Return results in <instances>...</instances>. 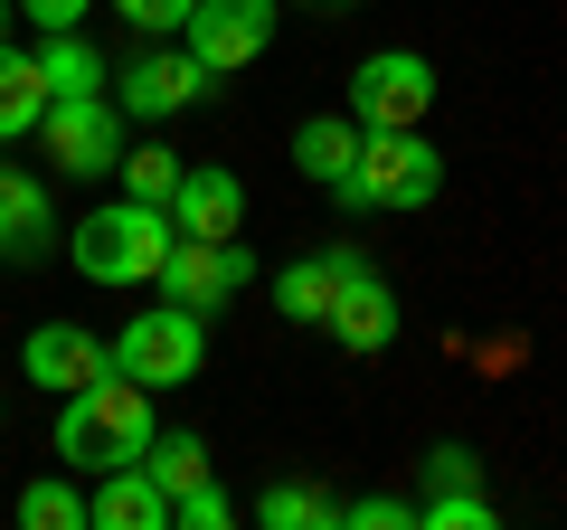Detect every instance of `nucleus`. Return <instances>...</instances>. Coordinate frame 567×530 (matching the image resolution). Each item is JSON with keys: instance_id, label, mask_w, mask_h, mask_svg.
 <instances>
[{"instance_id": "nucleus-8", "label": "nucleus", "mask_w": 567, "mask_h": 530, "mask_svg": "<svg viewBox=\"0 0 567 530\" xmlns=\"http://www.w3.org/2000/svg\"><path fill=\"white\" fill-rule=\"evenodd\" d=\"M275 20H284V0H199L181 20V48L208 77H237V67H256L275 48Z\"/></svg>"}, {"instance_id": "nucleus-4", "label": "nucleus", "mask_w": 567, "mask_h": 530, "mask_svg": "<svg viewBox=\"0 0 567 530\" xmlns=\"http://www.w3.org/2000/svg\"><path fill=\"white\" fill-rule=\"evenodd\" d=\"M114 369L142 388H189L208 369V313H181V304H152L114 332Z\"/></svg>"}, {"instance_id": "nucleus-1", "label": "nucleus", "mask_w": 567, "mask_h": 530, "mask_svg": "<svg viewBox=\"0 0 567 530\" xmlns=\"http://www.w3.org/2000/svg\"><path fill=\"white\" fill-rule=\"evenodd\" d=\"M152 446V388L123 379V369H95L85 388H66V408H58V465L66 473H114L133 465V455Z\"/></svg>"}, {"instance_id": "nucleus-23", "label": "nucleus", "mask_w": 567, "mask_h": 530, "mask_svg": "<svg viewBox=\"0 0 567 530\" xmlns=\"http://www.w3.org/2000/svg\"><path fill=\"white\" fill-rule=\"evenodd\" d=\"M416 530H492L483 483H464V492H425V502H416Z\"/></svg>"}, {"instance_id": "nucleus-12", "label": "nucleus", "mask_w": 567, "mask_h": 530, "mask_svg": "<svg viewBox=\"0 0 567 530\" xmlns=\"http://www.w3.org/2000/svg\"><path fill=\"white\" fill-rule=\"evenodd\" d=\"M246 227V181L218 162H189L171 190V237H237Z\"/></svg>"}, {"instance_id": "nucleus-28", "label": "nucleus", "mask_w": 567, "mask_h": 530, "mask_svg": "<svg viewBox=\"0 0 567 530\" xmlns=\"http://www.w3.org/2000/svg\"><path fill=\"white\" fill-rule=\"evenodd\" d=\"M85 10H95V0H20V20L39 29V39H48V29H76Z\"/></svg>"}, {"instance_id": "nucleus-9", "label": "nucleus", "mask_w": 567, "mask_h": 530, "mask_svg": "<svg viewBox=\"0 0 567 530\" xmlns=\"http://www.w3.org/2000/svg\"><path fill=\"white\" fill-rule=\"evenodd\" d=\"M435 104V67L416 48H379V58L350 67V123L360 133H388V123H425Z\"/></svg>"}, {"instance_id": "nucleus-6", "label": "nucleus", "mask_w": 567, "mask_h": 530, "mask_svg": "<svg viewBox=\"0 0 567 530\" xmlns=\"http://www.w3.org/2000/svg\"><path fill=\"white\" fill-rule=\"evenodd\" d=\"M39 143H48V162H58L66 181H114V162H123V104L114 95H48Z\"/></svg>"}, {"instance_id": "nucleus-15", "label": "nucleus", "mask_w": 567, "mask_h": 530, "mask_svg": "<svg viewBox=\"0 0 567 530\" xmlns=\"http://www.w3.org/2000/svg\"><path fill=\"white\" fill-rule=\"evenodd\" d=\"M48 114V77H39V48L0 39V143H29Z\"/></svg>"}, {"instance_id": "nucleus-10", "label": "nucleus", "mask_w": 567, "mask_h": 530, "mask_svg": "<svg viewBox=\"0 0 567 530\" xmlns=\"http://www.w3.org/2000/svg\"><path fill=\"white\" fill-rule=\"evenodd\" d=\"M20 369H29V388H58L66 398V388H85L95 369H114V342H95L85 323H39L20 342Z\"/></svg>"}, {"instance_id": "nucleus-14", "label": "nucleus", "mask_w": 567, "mask_h": 530, "mask_svg": "<svg viewBox=\"0 0 567 530\" xmlns=\"http://www.w3.org/2000/svg\"><path fill=\"white\" fill-rule=\"evenodd\" d=\"M48 237H58V200H48V181H29L20 162H0V256H48Z\"/></svg>"}, {"instance_id": "nucleus-26", "label": "nucleus", "mask_w": 567, "mask_h": 530, "mask_svg": "<svg viewBox=\"0 0 567 530\" xmlns=\"http://www.w3.org/2000/svg\"><path fill=\"white\" fill-rule=\"evenodd\" d=\"M104 10H114V20H133L142 39H171V29H181L199 0H104Z\"/></svg>"}, {"instance_id": "nucleus-11", "label": "nucleus", "mask_w": 567, "mask_h": 530, "mask_svg": "<svg viewBox=\"0 0 567 530\" xmlns=\"http://www.w3.org/2000/svg\"><path fill=\"white\" fill-rule=\"evenodd\" d=\"M208 95V67L189 58V48H152V58H133L114 77V104L123 114H181V104Z\"/></svg>"}, {"instance_id": "nucleus-21", "label": "nucleus", "mask_w": 567, "mask_h": 530, "mask_svg": "<svg viewBox=\"0 0 567 530\" xmlns=\"http://www.w3.org/2000/svg\"><path fill=\"white\" fill-rule=\"evenodd\" d=\"M275 313H284V323H322V313H331V256H293V265H284V275H275Z\"/></svg>"}, {"instance_id": "nucleus-5", "label": "nucleus", "mask_w": 567, "mask_h": 530, "mask_svg": "<svg viewBox=\"0 0 567 530\" xmlns=\"http://www.w3.org/2000/svg\"><path fill=\"white\" fill-rule=\"evenodd\" d=\"M162 304H181V313H227L246 285H256V246H246V227L237 237H171V256H162Z\"/></svg>"}, {"instance_id": "nucleus-2", "label": "nucleus", "mask_w": 567, "mask_h": 530, "mask_svg": "<svg viewBox=\"0 0 567 530\" xmlns=\"http://www.w3.org/2000/svg\"><path fill=\"white\" fill-rule=\"evenodd\" d=\"M66 256H76V275L85 285H152L162 275V256H171V208H152V200H104V208H85L76 227H66Z\"/></svg>"}, {"instance_id": "nucleus-19", "label": "nucleus", "mask_w": 567, "mask_h": 530, "mask_svg": "<svg viewBox=\"0 0 567 530\" xmlns=\"http://www.w3.org/2000/svg\"><path fill=\"white\" fill-rule=\"evenodd\" d=\"M20 530H85V483H76V473H39V483H20Z\"/></svg>"}, {"instance_id": "nucleus-22", "label": "nucleus", "mask_w": 567, "mask_h": 530, "mask_svg": "<svg viewBox=\"0 0 567 530\" xmlns=\"http://www.w3.org/2000/svg\"><path fill=\"white\" fill-rule=\"evenodd\" d=\"M181 152L171 143H142V152H123L114 162V181H123V200H152V208H171V190H181Z\"/></svg>"}, {"instance_id": "nucleus-16", "label": "nucleus", "mask_w": 567, "mask_h": 530, "mask_svg": "<svg viewBox=\"0 0 567 530\" xmlns=\"http://www.w3.org/2000/svg\"><path fill=\"white\" fill-rule=\"evenodd\" d=\"M350 162H360V123H350V114H312V123H293V171H303V181L341 190Z\"/></svg>"}, {"instance_id": "nucleus-27", "label": "nucleus", "mask_w": 567, "mask_h": 530, "mask_svg": "<svg viewBox=\"0 0 567 530\" xmlns=\"http://www.w3.org/2000/svg\"><path fill=\"white\" fill-rule=\"evenodd\" d=\"M425 492H464V483H483V465H473V446H425Z\"/></svg>"}, {"instance_id": "nucleus-7", "label": "nucleus", "mask_w": 567, "mask_h": 530, "mask_svg": "<svg viewBox=\"0 0 567 530\" xmlns=\"http://www.w3.org/2000/svg\"><path fill=\"white\" fill-rule=\"evenodd\" d=\"M322 256H331V313H322V332L341 350H388V342H398V285H388L360 246H322Z\"/></svg>"}, {"instance_id": "nucleus-3", "label": "nucleus", "mask_w": 567, "mask_h": 530, "mask_svg": "<svg viewBox=\"0 0 567 530\" xmlns=\"http://www.w3.org/2000/svg\"><path fill=\"white\" fill-rule=\"evenodd\" d=\"M435 190H445V152L416 123H388V133H360V162H350V181L331 200L360 218V208H425Z\"/></svg>"}, {"instance_id": "nucleus-30", "label": "nucleus", "mask_w": 567, "mask_h": 530, "mask_svg": "<svg viewBox=\"0 0 567 530\" xmlns=\"http://www.w3.org/2000/svg\"><path fill=\"white\" fill-rule=\"evenodd\" d=\"M322 10H360V0H322Z\"/></svg>"}, {"instance_id": "nucleus-13", "label": "nucleus", "mask_w": 567, "mask_h": 530, "mask_svg": "<svg viewBox=\"0 0 567 530\" xmlns=\"http://www.w3.org/2000/svg\"><path fill=\"white\" fill-rule=\"evenodd\" d=\"M85 530H171V492L142 473V455L85 483Z\"/></svg>"}, {"instance_id": "nucleus-17", "label": "nucleus", "mask_w": 567, "mask_h": 530, "mask_svg": "<svg viewBox=\"0 0 567 530\" xmlns=\"http://www.w3.org/2000/svg\"><path fill=\"white\" fill-rule=\"evenodd\" d=\"M39 77H48V95H104V85H114V67H104V48H85L76 29H48Z\"/></svg>"}, {"instance_id": "nucleus-29", "label": "nucleus", "mask_w": 567, "mask_h": 530, "mask_svg": "<svg viewBox=\"0 0 567 530\" xmlns=\"http://www.w3.org/2000/svg\"><path fill=\"white\" fill-rule=\"evenodd\" d=\"M10 20H20V0H0V39H10Z\"/></svg>"}, {"instance_id": "nucleus-24", "label": "nucleus", "mask_w": 567, "mask_h": 530, "mask_svg": "<svg viewBox=\"0 0 567 530\" xmlns=\"http://www.w3.org/2000/svg\"><path fill=\"white\" fill-rule=\"evenodd\" d=\"M237 521V502H227L218 483H189V492H171V530H227Z\"/></svg>"}, {"instance_id": "nucleus-18", "label": "nucleus", "mask_w": 567, "mask_h": 530, "mask_svg": "<svg viewBox=\"0 0 567 530\" xmlns=\"http://www.w3.org/2000/svg\"><path fill=\"white\" fill-rule=\"evenodd\" d=\"M256 521L265 530H341V502L322 483H265L256 492Z\"/></svg>"}, {"instance_id": "nucleus-25", "label": "nucleus", "mask_w": 567, "mask_h": 530, "mask_svg": "<svg viewBox=\"0 0 567 530\" xmlns=\"http://www.w3.org/2000/svg\"><path fill=\"white\" fill-rule=\"evenodd\" d=\"M341 530H416V502H406V492H369V502H341Z\"/></svg>"}, {"instance_id": "nucleus-20", "label": "nucleus", "mask_w": 567, "mask_h": 530, "mask_svg": "<svg viewBox=\"0 0 567 530\" xmlns=\"http://www.w3.org/2000/svg\"><path fill=\"white\" fill-rule=\"evenodd\" d=\"M142 473H152V483H162V492H189V483H208V446H199V436H189V427H152V446H142Z\"/></svg>"}]
</instances>
